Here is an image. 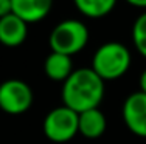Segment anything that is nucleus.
Returning <instances> with one entry per match:
<instances>
[{
    "label": "nucleus",
    "mask_w": 146,
    "mask_h": 144,
    "mask_svg": "<svg viewBox=\"0 0 146 144\" xmlns=\"http://www.w3.org/2000/svg\"><path fill=\"white\" fill-rule=\"evenodd\" d=\"M78 113L65 105L53 108L44 118V135L56 144L70 141L78 135Z\"/></svg>",
    "instance_id": "4"
},
{
    "label": "nucleus",
    "mask_w": 146,
    "mask_h": 144,
    "mask_svg": "<svg viewBox=\"0 0 146 144\" xmlns=\"http://www.w3.org/2000/svg\"><path fill=\"white\" fill-rule=\"evenodd\" d=\"M44 71L48 79L54 82H62L68 79V76L73 73V62L70 56H65L61 53H53L51 51L44 62Z\"/></svg>",
    "instance_id": "10"
},
{
    "label": "nucleus",
    "mask_w": 146,
    "mask_h": 144,
    "mask_svg": "<svg viewBox=\"0 0 146 144\" xmlns=\"http://www.w3.org/2000/svg\"><path fill=\"white\" fill-rule=\"evenodd\" d=\"M131 6L134 8H141V9H146V0H126Z\"/></svg>",
    "instance_id": "14"
},
{
    "label": "nucleus",
    "mask_w": 146,
    "mask_h": 144,
    "mask_svg": "<svg viewBox=\"0 0 146 144\" xmlns=\"http://www.w3.org/2000/svg\"><path fill=\"white\" fill-rule=\"evenodd\" d=\"M48 42L53 53H61L72 57L87 45L89 30L81 20L65 19L51 30Z\"/></svg>",
    "instance_id": "3"
},
{
    "label": "nucleus",
    "mask_w": 146,
    "mask_h": 144,
    "mask_svg": "<svg viewBox=\"0 0 146 144\" xmlns=\"http://www.w3.org/2000/svg\"><path fill=\"white\" fill-rule=\"evenodd\" d=\"M140 91L146 95V70H143V73L140 76Z\"/></svg>",
    "instance_id": "15"
},
{
    "label": "nucleus",
    "mask_w": 146,
    "mask_h": 144,
    "mask_svg": "<svg viewBox=\"0 0 146 144\" xmlns=\"http://www.w3.org/2000/svg\"><path fill=\"white\" fill-rule=\"evenodd\" d=\"M11 12H13L11 0H0V19L9 16Z\"/></svg>",
    "instance_id": "13"
},
{
    "label": "nucleus",
    "mask_w": 146,
    "mask_h": 144,
    "mask_svg": "<svg viewBox=\"0 0 146 144\" xmlns=\"http://www.w3.org/2000/svg\"><path fill=\"white\" fill-rule=\"evenodd\" d=\"M13 14L25 23H36L50 14L53 0H11Z\"/></svg>",
    "instance_id": "7"
},
{
    "label": "nucleus",
    "mask_w": 146,
    "mask_h": 144,
    "mask_svg": "<svg viewBox=\"0 0 146 144\" xmlns=\"http://www.w3.org/2000/svg\"><path fill=\"white\" fill-rule=\"evenodd\" d=\"M131 62L132 56L127 47L117 40H110L96 48L90 68L106 82L124 76L131 67Z\"/></svg>",
    "instance_id": "2"
},
{
    "label": "nucleus",
    "mask_w": 146,
    "mask_h": 144,
    "mask_svg": "<svg viewBox=\"0 0 146 144\" xmlns=\"http://www.w3.org/2000/svg\"><path fill=\"white\" fill-rule=\"evenodd\" d=\"M33 90L20 79H6L0 84V110L8 115H22L33 104Z\"/></svg>",
    "instance_id": "5"
},
{
    "label": "nucleus",
    "mask_w": 146,
    "mask_h": 144,
    "mask_svg": "<svg viewBox=\"0 0 146 144\" xmlns=\"http://www.w3.org/2000/svg\"><path fill=\"white\" fill-rule=\"evenodd\" d=\"M62 102L65 107L79 113L98 108L104 98V81L92 68L73 70L62 84Z\"/></svg>",
    "instance_id": "1"
},
{
    "label": "nucleus",
    "mask_w": 146,
    "mask_h": 144,
    "mask_svg": "<svg viewBox=\"0 0 146 144\" xmlns=\"http://www.w3.org/2000/svg\"><path fill=\"white\" fill-rule=\"evenodd\" d=\"M28 36V23L11 12L9 16L0 19V43L14 48L25 42Z\"/></svg>",
    "instance_id": "8"
},
{
    "label": "nucleus",
    "mask_w": 146,
    "mask_h": 144,
    "mask_svg": "<svg viewBox=\"0 0 146 144\" xmlns=\"http://www.w3.org/2000/svg\"><path fill=\"white\" fill-rule=\"evenodd\" d=\"M75 6L82 16L90 19L106 17L115 8L117 0H73Z\"/></svg>",
    "instance_id": "11"
},
{
    "label": "nucleus",
    "mask_w": 146,
    "mask_h": 144,
    "mask_svg": "<svg viewBox=\"0 0 146 144\" xmlns=\"http://www.w3.org/2000/svg\"><path fill=\"white\" fill-rule=\"evenodd\" d=\"M132 42L135 50L146 59V11L141 12L132 25Z\"/></svg>",
    "instance_id": "12"
},
{
    "label": "nucleus",
    "mask_w": 146,
    "mask_h": 144,
    "mask_svg": "<svg viewBox=\"0 0 146 144\" xmlns=\"http://www.w3.org/2000/svg\"><path fill=\"white\" fill-rule=\"evenodd\" d=\"M123 121L131 133L146 138V95L140 90L134 91L124 99L121 108Z\"/></svg>",
    "instance_id": "6"
},
{
    "label": "nucleus",
    "mask_w": 146,
    "mask_h": 144,
    "mask_svg": "<svg viewBox=\"0 0 146 144\" xmlns=\"http://www.w3.org/2000/svg\"><path fill=\"white\" fill-rule=\"evenodd\" d=\"M107 127V121L104 113L100 108L82 112L78 116V133H81L84 138L95 139L100 138Z\"/></svg>",
    "instance_id": "9"
}]
</instances>
